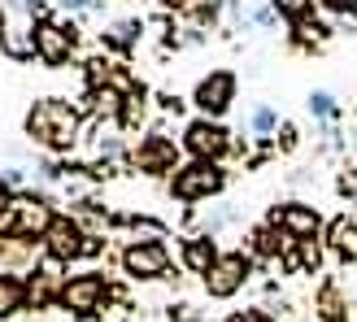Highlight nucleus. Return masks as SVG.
Here are the masks:
<instances>
[{
    "label": "nucleus",
    "instance_id": "obj_27",
    "mask_svg": "<svg viewBox=\"0 0 357 322\" xmlns=\"http://www.w3.org/2000/svg\"><path fill=\"white\" fill-rule=\"evenodd\" d=\"M335 192H340L349 205H357V166H344L340 174H335Z\"/></svg>",
    "mask_w": 357,
    "mask_h": 322
},
{
    "label": "nucleus",
    "instance_id": "obj_17",
    "mask_svg": "<svg viewBox=\"0 0 357 322\" xmlns=\"http://www.w3.org/2000/svg\"><path fill=\"white\" fill-rule=\"evenodd\" d=\"M283 240H288V236H283V231L279 227H271V222H261V227H253V231H248V244H244V253H248V261H283Z\"/></svg>",
    "mask_w": 357,
    "mask_h": 322
},
{
    "label": "nucleus",
    "instance_id": "obj_9",
    "mask_svg": "<svg viewBox=\"0 0 357 322\" xmlns=\"http://www.w3.org/2000/svg\"><path fill=\"white\" fill-rule=\"evenodd\" d=\"M44 253L52 257V261H61V266H70V261H79L83 257V244H87V227L75 218V213H57L52 218V227L44 231Z\"/></svg>",
    "mask_w": 357,
    "mask_h": 322
},
{
    "label": "nucleus",
    "instance_id": "obj_28",
    "mask_svg": "<svg viewBox=\"0 0 357 322\" xmlns=\"http://www.w3.org/2000/svg\"><path fill=\"white\" fill-rule=\"evenodd\" d=\"M0 5H5V13H26V17H44L48 13L44 0H0Z\"/></svg>",
    "mask_w": 357,
    "mask_h": 322
},
{
    "label": "nucleus",
    "instance_id": "obj_22",
    "mask_svg": "<svg viewBox=\"0 0 357 322\" xmlns=\"http://www.w3.org/2000/svg\"><path fill=\"white\" fill-rule=\"evenodd\" d=\"M305 109H310L318 122H323V127H327V122H335V118H340V105H335V96L327 92V87H318V92H310Z\"/></svg>",
    "mask_w": 357,
    "mask_h": 322
},
{
    "label": "nucleus",
    "instance_id": "obj_18",
    "mask_svg": "<svg viewBox=\"0 0 357 322\" xmlns=\"http://www.w3.org/2000/svg\"><path fill=\"white\" fill-rule=\"evenodd\" d=\"M139 35H144V22H139V17H118V22H109V26L100 31V48L127 57V52L139 44Z\"/></svg>",
    "mask_w": 357,
    "mask_h": 322
},
{
    "label": "nucleus",
    "instance_id": "obj_34",
    "mask_svg": "<svg viewBox=\"0 0 357 322\" xmlns=\"http://www.w3.org/2000/svg\"><path fill=\"white\" fill-rule=\"evenodd\" d=\"M275 17H279V13H275L271 5H261V9H253V22H257V26H275Z\"/></svg>",
    "mask_w": 357,
    "mask_h": 322
},
{
    "label": "nucleus",
    "instance_id": "obj_11",
    "mask_svg": "<svg viewBox=\"0 0 357 322\" xmlns=\"http://www.w3.org/2000/svg\"><path fill=\"white\" fill-rule=\"evenodd\" d=\"M248 275H253V261H248L244 248H236V253H222L218 266H213L201 283H205V292H209L213 300H231V296H236L244 283H248Z\"/></svg>",
    "mask_w": 357,
    "mask_h": 322
},
{
    "label": "nucleus",
    "instance_id": "obj_14",
    "mask_svg": "<svg viewBox=\"0 0 357 322\" xmlns=\"http://www.w3.org/2000/svg\"><path fill=\"white\" fill-rule=\"evenodd\" d=\"M314 318H318V322H349V318H353L349 292H344L340 279H327L323 288L314 292Z\"/></svg>",
    "mask_w": 357,
    "mask_h": 322
},
{
    "label": "nucleus",
    "instance_id": "obj_8",
    "mask_svg": "<svg viewBox=\"0 0 357 322\" xmlns=\"http://www.w3.org/2000/svg\"><path fill=\"white\" fill-rule=\"evenodd\" d=\"M131 166L144 170V174H174L183 161H178V144H174V139L162 127H153L149 135H139V144L131 153Z\"/></svg>",
    "mask_w": 357,
    "mask_h": 322
},
{
    "label": "nucleus",
    "instance_id": "obj_10",
    "mask_svg": "<svg viewBox=\"0 0 357 322\" xmlns=\"http://www.w3.org/2000/svg\"><path fill=\"white\" fill-rule=\"evenodd\" d=\"M266 222L271 227H279L283 236H292V240H323V213H318L314 205H305V201H283V205H275L271 213H266Z\"/></svg>",
    "mask_w": 357,
    "mask_h": 322
},
{
    "label": "nucleus",
    "instance_id": "obj_15",
    "mask_svg": "<svg viewBox=\"0 0 357 322\" xmlns=\"http://www.w3.org/2000/svg\"><path fill=\"white\" fill-rule=\"evenodd\" d=\"M40 240H13V236H0V270L5 275H22V270H40Z\"/></svg>",
    "mask_w": 357,
    "mask_h": 322
},
{
    "label": "nucleus",
    "instance_id": "obj_20",
    "mask_svg": "<svg viewBox=\"0 0 357 322\" xmlns=\"http://www.w3.org/2000/svg\"><path fill=\"white\" fill-rule=\"evenodd\" d=\"M26 309V279L22 275H5L0 270V322Z\"/></svg>",
    "mask_w": 357,
    "mask_h": 322
},
{
    "label": "nucleus",
    "instance_id": "obj_13",
    "mask_svg": "<svg viewBox=\"0 0 357 322\" xmlns=\"http://www.w3.org/2000/svg\"><path fill=\"white\" fill-rule=\"evenodd\" d=\"M66 279L70 275H61V261H52V257H48V266L31 270V279H26V309H57L61 292H66Z\"/></svg>",
    "mask_w": 357,
    "mask_h": 322
},
{
    "label": "nucleus",
    "instance_id": "obj_3",
    "mask_svg": "<svg viewBox=\"0 0 357 322\" xmlns=\"http://www.w3.org/2000/svg\"><path fill=\"white\" fill-rule=\"evenodd\" d=\"M52 205L44 192H17L9 213H0V236H13V240H44V231L52 227Z\"/></svg>",
    "mask_w": 357,
    "mask_h": 322
},
{
    "label": "nucleus",
    "instance_id": "obj_30",
    "mask_svg": "<svg viewBox=\"0 0 357 322\" xmlns=\"http://www.w3.org/2000/svg\"><path fill=\"white\" fill-rule=\"evenodd\" d=\"M323 9H331V13H340V17H349V22H357V0H318Z\"/></svg>",
    "mask_w": 357,
    "mask_h": 322
},
{
    "label": "nucleus",
    "instance_id": "obj_32",
    "mask_svg": "<svg viewBox=\"0 0 357 322\" xmlns=\"http://www.w3.org/2000/svg\"><path fill=\"white\" fill-rule=\"evenodd\" d=\"M66 13H87V9H100V0H57Z\"/></svg>",
    "mask_w": 357,
    "mask_h": 322
},
{
    "label": "nucleus",
    "instance_id": "obj_36",
    "mask_svg": "<svg viewBox=\"0 0 357 322\" xmlns=\"http://www.w3.org/2000/svg\"><path fill=\"white\" fill-rule=\"evenodd\" d=\"M5 35H9V13H5V5H0V44H5Z\"/></svg>",
    "mask_w": 357,
    "mask_h": 322
},
{
    "label": "nucleus",
    "instance_id": "obj_21",
    "mask_svg": "<svg viewBox=\"0 0 357 322\" xmlns=\"http://www.w3.org/2000/svg\"><path fill=\"white\" fill-rule=\"evenodd\" d=\"M292 40H296L301 48H327L331 26H327V22H318V17H305V22H296V26H292Z\"/></svg>",
    "mask_w": 357,
    "mask_h": 322
},
{
    "label": "nucleus",
    "instance_id": "obj_4",
    "mask_svg": "<svg viewBox=\"0 0 357 322\" xmlns=\"http://www.w3.org/2000/svg\"><path fill=\"white\" fill-rule=\"evenodd\" d=\"M227 192V170L222 161H183L174 174H170V196L183 205L196 201H213V196Z\"/></svg>",
    "mask_w": 357,
    "mask_h": 322
},
{
    "label": "nucleus",
    "instance_id": "obj_31",
    "mask_svg": "<svg viewBox=\"0 0 357 322\" xmlns=\"http://www.w3.org/2000/svg\"><path fill=\"white\" fill-rule=\"evenodd\" d=\"M227 322H271V314H266V309H257V305H253V309H236V314H231Z\"/></svg>",
    "mask_w": 357,
    "mask_h": 322
},
{
    "label": "nucleus",
    "instance_id": "obj_29",
    "mask_svg": "<svg viewBox=\"0 0 357 322\" xmlns=\"http://www.w3.org/2000/svg\"><path fill=\"white\" fill-rule=\"evenodd\" d=\"M296 144H301V131L292 127V122H283V127H279V139H275V148H279V153H292Z\"/></svg>",
    "mask_w": 357,
    "mask_h": 322
},
{
    "label": "nucleus",
    "instance_id": "obj_35",
    "mask_svg": "<svg viewBox=\"0 0 357 322\" xmlns=\"http://www.w3.org/2000/svg\"><path fill=\"white\" fill-rule=\"evenodd\" d=\"M13 196H17V192H13V187L5 183V178H0V213H9V205H13Z\"/></svg>",
    "mask_w": 357,
    "mask_h": 322
},
{
    "label": "nucleus",
    "instance_id": "obj_24",
    "mask_svg": "<svg viewBox=\"0 0 357 322\" xmlns=\"http://www.w3.org/2000/svg\"><path fill=\"white\" fill-rule=\"evenodd\" d=\"M314 5L318 0H271V9L283 17V22H305V17H314Z\"/></svg>",
    "mask_w": 357,
    "mask_h": 322
},
{
    "label": "nucleus",
    "instance_id": "obj_33",
    "mask_svg": "<svg viewBox=\"0 0 357 322\" xmlns=\"http://www.w3.org/2000/svg\"><path fill=\"white\" fill-rule=\"evenodd\" d=\"M157 109H162V114H178V109H183V100L170 96V92H162V96H157Z\"/></svg>",
    "mask_w": 357,
    "mask_h": 322
},
{
    "label": "nucleus",
    "instance_id": "obj_7",
    "mask_svg": "<svg viewBox=\"0 0 357 322\" xmlns=\"http://www.w3.org/2000/svg\"><path fill=\"white\" fill-rule=\"evenodd\" d=\"M122 270L135 283H153V279H166L170 270V248L162 240H131L122 248Z\"/></svg>",
    "mask_w": 357,
    "mask_h": 322
},
{
    "label": "nucleus",
    "instance_id": "obj_16",
    "mask_svg": "<svg viewBox=\"0 0 357 322\" xmlns=\"http://www.w3.org/2000/svg\"><path fill=\"white\" fill-rule=\"evenodd\" d=\"M178 257H183V266H188V270L192 275H209L213 270V266H218V240H213V236H188L183 240V248H178Z\"/></svg>",
    "mask_w": 357,
    "mask_h": 322
},
{
    "label": "nucleus",
    "instance_id": "obj_23",
    "mask_svg": "<svg viewBox=\"0 0 357 322\" xmlns=\"http://www.w3.org/2000/svg\"><path fill=\"white\" fill-rule=\"evenodd\" d=\"M0 48H5V57H13V61H26V57H35V35H31V26H26V31H9Z\"/></svg>",
    "mask_w": 357,
    "mask_h": 322
},
{
    "label": "nucleus",
    "instance_id": "obj_2",
    "mask_svg": "<svg viewBox=\"0 0 357 322\" xmlns=\"http://www.w3.org/2000/svg\"><path fill=\"white\" fill-rule=\"evenodd\" d=\"M109 300H118V305H122V288H114L100 270H83V275H70L66 279V292H61V305L57 309H66L70 318L83 322V318L100 314Z\"/></svg>",
    "mask_w": 357,
    "mask_h": 322
},
{
    "label": "nucleus",
    "instance_id": "obj_19",
    "mask_svg": "<svg viewBox=\"0 0 357 322\" xmlns=\"http://www.w3.org/2000/svg\"><path fill=\"white\" fill-rule=\"evenodd\" d=\"M327 244H331V253L340 257L344 266H357V218H335L327 227Z\"/></svg>",
    "mask_w": 357,
    "mask_h": 322
},
{
    "label": "nucleus",
    "instance_id": "obj_25",
    "mask_svg": "<svg viewBox=\"0 0 357 322\" xmlns=\"http://www.w3.org/2000/svg\"><path fill=\"white\" fill-rule=\"evenodd\" d=\"M248 127H253V135H261L266 144H271V135L283 127V122H279V114L271 109V105H257V109H253V118H248Z\"/></svg>",
    "mask_w": 357,
    "mask_h": 322
},
{
    "label": "nucleus",
    "instance_id": "obj_5",
    "mask_svg": "<svg viewBox=\"0 0 357 322\" xmlns=\"http://www.w3.org/2000/svg\"><path fill=\"white\" fill-rule=\"evenodd\" d=\"M31 35H35V57H40L44 66H52V70L66 66L70 52L79 48V26L66 22V17H52V13L35 17V22H31Z\"/></svg>",
    "mask_w": 357,
    "mask_h": 322
},
{
    "label": "nucleus",
    "instance_id": "obj_26",
    "mask_svg": "<svg viewBox=\"0 0 357 322\" xmlns=\"http://www.w3.org/2000/svg\"><path fill=\"white\" fill-rule=\"evenodd\" d=\"M296 270H310V275L323 270V244H318V240H301V248H296Z\"/></svg>",
    "mask_w": 357,
    "mask_h": 322
},
{
    "label": "nucleus",
    "instance_id": "obj_12",
    "mask_svg": "<svg viewBox=\"0 0 357 322\" xmlns=\"http://www.w3.org/2000/svg\"><path fill=\"white\" fill-rule=\"evenodd\" d=\"M236 87H240V79L231 75V70H209V75L196 83L192 105L201 109V118H213V122H218V118L231 109V100H236Z\"/></svg>",
    "mask_w": 357,
    "mask_h": 322
},
{
    "label": "nucleus",
    "instance_id": "obj_1",
    "mask_svg": "<svg viewBox=\"0 0 357 322\" xmlns=\"http://www.w3.org/2000/svg\"><path fill=\"white\" fill-rule=\"evenodd\" d=\"M26 135H31V144H40V148L61 157V153H70L79 144L83 114L61 96H44V100H35L26 109Z\"/></svg>",
    "mask_w": 357,
    "mask_h": 322
},
{
    "label": "nucleus",
    "instance_id": "obj_6",
    "mask_svg": "<svg viewBox=\"0 0 357 322\" xmlns=\"http://www.w3.org/2000/svg\"><path fill=\"white\" fill-rule=\"evenodd\" d=\"M183 148L192 153V161H222L231 148H236V139L222 122L213 118H192L183 127Z\"/></svg>",
    "mask_w": 357,
    "mask_h": 322
}]
</instances>
